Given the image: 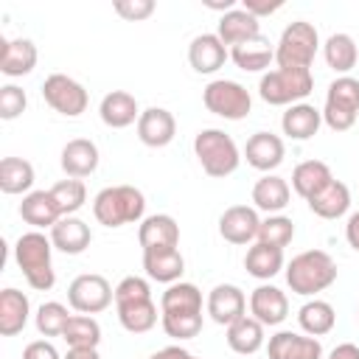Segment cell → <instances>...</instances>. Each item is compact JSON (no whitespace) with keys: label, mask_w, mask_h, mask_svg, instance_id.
<instances>
[{"label":"cell","mask_w":359,"mask_h":359,"mask_svg":"<svg viewBox=\"0 0 359 359\" xmlns=\"http://www.w3.org/2000/svg\"><path fill=\"white\" fill-rule=\"evenodd\" d=\"M50 250H53L50 236L39 233V230L22 233L14 244V261L22 269L28 286L36 289V292H48L56 283V272H53V264H50Z\"/></svg>","instance_id":"obj_1"},{"label":"cell","mask_w":359,"mask_h":359,"mask_svg":"<svg viewBox=\"0 0 359 359\" xmlns=\"http://www.w3.org/2000/svg\"><path fill=\"white\" fill-rule=\"evenodd\" d=\"M334 280H337V264L325 250L297 252L286 264V283L300 297H311V294L328 289Z\"/></svg>","instance_id":"obj_2"},{"label":"cell","mask_w":359,"mask_h":359,"mask_svg":"<svg viewBox=\"0 0 359 359\" xmlns=\"http://www.w3.org/2000/svg\"><path fill=\"white\" fill-rule=\"evenodd\" d=\"M146 196L135 185H109L95 194L93 216L104 227H123L132 222H143Z\"/></svg>","instance_id":"obj_3"},{"label":"cell","mask_w":359,"mask_h":359,"mask_svg":"<svg viewBox=\"0 0 359 359\" xmlns=\"http://www.w3.org/2000/svg\"><path fill=\"white\" fill-rule=\"evenodd\" d=\"M194 154H196L202 171L208 177H216V180L230 177L238 168V163H241V151H238L236 140L227 132H222V129H202V132H196Z\"/></svg>","instance_id":"obj_4"},{"label":"cell","mask_w":359,"mask_h":359,"mask_svg":"<svg viewBox=\"0 0 359 359\" xmlns=\"http://www.w3.org/2000/svg\"><path fill=\"white\" fill-rule=\"evenodd\" d=\"M317 48H320L317 28L306 20H294L283 28V34L275 45V62L283 70H311Z\"/></svg>","instance_id":"obj_5"},{"label":"cell","mask_w":359,"mask_h":359,"mask_svg":"<svg viewBox=\"0 0 359 359\" xmlns=\"http://www.w3.org/2000/svg\"><path fill=\"white\" fill-rule=\"evenodd\" d=\"M311 90H314L311 70H283V67H275V70L264 73L261 81H258V95L266 104H272V107L300 104Z\"/></svg>","instance_id":"obj_6"},{"label":"cell","mask_w":359,"mask_h":359,"mask_svg":"<svg viewBox=\"0 0 359 359\" xmlns=\"http://www.w3.org/2000/svg\"><path fill=\"white\" fill-rule=\"evenodd\" d=\"M359 118V79L339 76L328 84L323 123L334 132H348Z\"/></svg>","instance_id":"obj_7"},{"label":"cell","mask_w":359,"mask_h":359,"mask_svg":"<svg viewBox=\"0 0 359 359\" xmlns=\"http://www.w3.org/2000/svg\"><path fill=\"white\" fill-rule=\"evenodd\" d=\"M202 101H205L208 112H213L224 121H241L252 109V98H250L247 87H241L238 81H230V79L210 81L202 90Z\"/></svg>","instance_id":"obj_8"},{"label":"cell","mask_w":359,"mask_h":359,"mask_svg":"<svg viewBox=\"0 0 359 359\" xmlns=\"http://www.w3.org/2000/svg\"><path fill=\"white\" fill-rule=\"evenodd\" d=\"M112 300H115V289L104 275H95V272H84L73 278V283L67 286V303L79 314H98Z\"/></svg>","instance_id":"obj_9"},{"label":"cell","mask_w":359,"mask_h":359,"mask_svg":"<svg viewBox=\"0 0 359 359\" xmlns=\"http://www.w3.org/2000/svg\"><path fill=\"white\" fill-rule=\"evenodd\" d=\"M42 98H45V104L50 109H56L59 115H67V118L81 115L87 109V104H90L87 90L76 79H70L65 73H50L42 81Z\"/></svg>","instance_id":"obj_10"},{"label":"cell","mask_w":359,"mask_h":359,"mask_svg":"<svg viewBox=\"0 0 359 359\" xmlns=\"http://www.w3.org/2000/svg\"><path fill=\"white\" fill-rule=\"evenodd\" d=\"M258 210L250 205H230L219 216V236L230 244H250L252 238H258Z\"/></svg>","instance_id":"obj_11"},{"label":"cell","mask_w":359,"mask_h":359,"mask_svg":"<svg viewBox=\"0 0 359 359\" xmlns=\"http://www.w3.org/2000/svg\"><path fill=\"white\" fill-rule=\"evenodd\" d=\"M208 314L219 325H230L247 314V297L236 283H216L208 294Z\"/></svg>","instance_id":"obj_12"},{"label":"cell","mask_w":359,"mask_h":359,"mask_svg":"<svg viewBox=\"0 0 359 359\" xmlns=\"http://www.w3.org/2000/svg\"><path fill=\"white\" fill-rule=\"evenodd\" d=\"M174 135H177V121H174V115L168 109L149 107V109L140 112V118H137V137H140L143 146L163 149V146H168L174 140Z\"/></svg>","instance_id":"obj_13"},{"label":"cell","mask_w":359,"mask_h":359,"mask_svg":"<svg viewBox=\"0 0 359 359\" xmlns=\"http://www.w3.org/2000/svg\"><path fill=\"white\" fill-rule=\"evenodd\" d=\"M250 317H255L261 325H280L289 317L286 294L272 283L255 286L250 294Z\"/></svg>","instance_id":"obj_14"},{"label":"cell","mask_w":359,"mask_h":359,"mask_svg":"<svg viewBox=\"0 0 359 359\" xmlns=\"http://www.w3.org/2000/svg\"><path fill=\"white\" fill-rule=\"evenodd\" d=\"M266 356L269 359H323V345L317 337L278 331L266 342Z\"/></svg>","instance_id":"obj_15"},{"label":"cell","mask_w":359,"mask_h":359,"mask_svg":"<svg viewBox=\"0 0 359 359\" xmlns=\"http://www.w3.org/2000/svg\"><path fill=\"white\" fill-rule=\"evenodd\" d=\"M227 56H230V50H227V45L216 34H199L188 45V62H191V67L196 73H205V76H210L219 67H224Z\"/></svg>","instance_id":"obj_16"},{"label":"cell","mask_w":359,"mask_h":359,"mask_svg":"<svg viewBox=\"0 0 359 359\" xmlns=\"http://www.w3.org/2000/svg\"><path fill=\"white\" fill-rule=\"evenodd\" d=\"M36 45L31 39H3L0 42V73L8 79L28 76L36 67Z\"/></svg>","instance_id":"obj_17"},{"label":"cell","mask_w":359,"mask_h":359,"mask_svg":"<svg viewBox=\"0 0 359 359\" xmlns=\"http://www.w3.org/2000/svg\"><path fill=\"white\" fill-rule=\"evenodd\" d=\"M244 157H247V163H250L252 168L269 174L272 168H278V165L283 163L286 146H283V140H280L278 135H272V132H255V135H250V140H247V146H244Z\"/></svg>","instance_id":"obj_18"},{"label":"cell","mask_w":359,"mask_h":359,"mask_svg":"<svg viewBox=\"0 0 359 359\" xmlns=\"http://www.w3.org/2000/svg\"><path fill=\"white\" fill-rule=\"evenodd\" d=\"M98 146L87 137H73L62 146V171L73 180H81V177H90L95 168H98Z\"/></svg>","instance_id":"obj_19"},{"label":"cell","mask_w":359,"mask_h":359,"mask_svg":"<svg viewBox=\"0 0 359 359\" xmlns=\"http://www.w3.org/2000/svg\"><path fill=\"white\" fill-rule=\"evenodd\" d=\"M50 241H53V250L65 252V255H79L90 247L93 241V233H90V224L79 216H62L53 227H50Z\"/></svg>","instance_id":"obj_20"},{"label":"cell","mask_w":359,"mask_h":359,"mask_svg":"<svg viewBox=\"0 0 359 359\" xmlns=\"http://www.w3.org/2000/svg\"><path fill=\"white\" fill-rule=\"evenodd\" d=\"M143 269L157 283H177L185 272V258L177 247H160V250H143Z\"/></svg>","instance_id":"obj_21"},{"label":"cell","mask_w":359,"mask_h":359,"mask_svg":"<svg viewBox=\"0 0 359 359\" xmlns=\"http://www.w3.org/2000/svg\"><path fill=\"white\" fill-rule=\"evenodd\" d=\"M137 241L143 250H160V247H177L180 244V224L168 213L146 216L137 227Z\"/></svg>","instance_id":"obj_22"},{"label":"cell","mask_w":359,"mask_h":359,"mask_svg":"<svg viewBox=\"0 0 359 359\" xmlns=\"http://www.w3.org/2000/svg\"><path fill=\"white\" fill-rule=\"evenodd\" d=\"M98 115L101 121L109 126V129H126L132 123H137L140 118V109H137V101L132 93L126 90H112L101 98V107H98Z\"/></svg>","instance_id":"obj_23"},{"label":"cell","mask_w":359,"mask_h":359,"mask_svg":"<svg viewBox=\"0 0 359 359\" xmlns=\"http://www.w3.org/2000/svg\"><path fill=\"white\" fill-rule=\"evenodd\" d=\"M280 126H283V135H289L292 140H309L323 126V109H317L306 101L292 104V107H286V112L280 118Z\"/></svg>","instance_id":"obj_24"},{"label":"cell","mask_w":359,"mask_h":359,"mask_svg":"<svg viewBox=\"0 0 359 359\" xmlns=\"http://www.w3.org/2000/svg\"><path fill=\"white\" fill-rule=\"evenodd\" d=\"M230 59L236 62L238 70L258 73V70H266L275 62V48H272V42L264 34H258V36H252V39L230 48Z\"/></svg>","instance_id":"obj_25"},{"label":"cell","mask_w":359,"mask_h":359,"mask_svg":"<svg viewBox=\"0 0 359 359\" xmlns=\"http://www.w3.org/2000/svg\"><path fill=\"white\" fill-rule=\"evenodd\" d=\"M20 216L25 224L42 230V227H53L59 219H62V210L59 205L53 202L50 191H31L22 196L20 202Z\"/></svg>","instance_id":"obj_26"},{"label":"cell","mask_w":359,"mask_h":359,"mask_svg":"<svg viewBox=\"0 0 359 359\" xmlns=\"http://www.w3.org/2000/svg\"><path fill=\"white\" fill-rule=\"evenodd\" d=\"M258 34H261V22H258L252 14H247L241 6H236V8L227 11V14H222L219 28H216V36H219L224 45H230V48H236V45H241V42L258 36Z\"/></svg>","instance_id":"obj_27"},{"label":"cell","mask_w":359,"mask_h":359,"mask_svg":"<svg viewBox=\"0 0 359 359\" xmlns=\"http://www.w3.org/2000/svg\"><path fill=\"white\" fill-rule=\"evenodd\" d=\"M28 314H31V303L20 289L8 286L0 292V334L3 337L20 334L28 323Z\"/></svg>","instance_id":"obj_28"},{"label":"cell","mask_w":359,"mask_h":359,"mask_svg":"<svg viewBox=\"0 0 359 359\" xmlns=\"http://www.w3.org/2000/svg\"><path fill=\"white\" fill-rule=\"evenodd\" d=\"M306 202H309L311 213H317L320 219H339L351 208V191H348V185L342 180H331L323 191H317Z\"/></svg>","instance_id":"obj_29"},{"label":"cell","mask_w":359,"mask_h":359,"mask_svg":"<svg viewBox=\"0 0 359 359\" xmlns=\"http://www.w3.org/2000/svg\"><path fill=\"white\" fill-rule=\"evenodd\" d=\"M289 196H292L289 182L283 177H278V174H264L252 185V202H255V208L258 210H266L269 216L280 213L289 205Z\"/></svg>","instance_id":"obj_30"},{"label":"cell","mask_w":359,"mask_h":359,"mask_svg":"<svg viewBox=\"0 0 359 359\" xmlns=\"http://www.w3.org/2000/svg\"><path fill=\"white\" fill-rule=\"evenodd\" d=\"M264 325L255 320V317H238L236 323L227 325V345L230 351L241 353V356H252L264 348Z\"/></svg>","instance_id":"obj_31"},{"label":"cell","mask_w":359,"mask_h":359,"mask_svg":"<svg viewBox=\"0 0 359 359\" xmlns=\"http://www.w3.org/2000/svg\"><path fill=\"white\" fill-rule=\"evenodd\" d=\"M334 180L331 168L323 160H303L294 165L292 171V188L294 194H300L303 199H311L317 191H323L328 182Z\"/></svg>","instance_id":"obj_32"},{"label":"cell","mask_w":359,"mask_h":359,"mask_svg":"<svg viewBox=\"0 0 359 359\" xmlns=\"http://www.w3.org/2000/svg\"><path fill=\"white\" fill-rule=\"evenodd\" d=\"M118 309V320L129 334H146L157 325V303L151 297L143 300H126V303H115Z\"/></svg>","instance_id":"obj_33"},{"label":"cell","mask_w":359,"mask_h":359,"mask_svg":"<svg viewBox=\"0 0 359 359\" xmlns=\"http://www.w3.org/2000/svg\"><path fill=\"white\" fill-rule=\"evenodd\" d=\"M244 269L258 280H269L283 269V250L255 241L244 255Z\"/></svg>","instance_id":"obj_34"},{"label":"cell","mask_w":359,"mask_h":359,"mask_svg":"<svg viewBox=\"0 0 359 359\" xmlns=\"http://www.w3.org/2000/svg\"><path fill=\"white\" fill-rule=\"evenodd\" d=\"M323 56H325V65L331 70L348 76V70H353L359 62V48H356L351 34H331L323 45Z\"/></svg>","instance_id":"obj_35"},{"label":"cell","mask_w":359,"mask_h":359,"mask_svg":"<svg viewBox=\"0 0 359 359\" xmlns=\"http://www.w3.org/2000/svg\"><path fill=\"white\" fill-rule=\"evenodd\" d=\"M297 323H300V328H303L309 337H325V334L334 328V323H337V311H334L331 303L314 297V300H309V303L300 306Z\"/></svg>","instance_id":"obj_36"},{"label":"cell","mask_w":359,"mask_h":359,"mask_svg":"<svg viewBox=\"0 0 359 359\" xmlns=\"http://www.w3.org/2000/svg\"><path fill=\"white\" fill-rule=\"evenodd\" d=\"M34 185V165L22 157H3L0 160V191L3 194H31Z\"/></svg>","instance_id":"obj_37"},{"label":"cell","mask_w":359,"mask_h":359,"mask_svg":"<svg viewBox=\"0 0 359 359\" xmlns=\"http://www.w3.org/2000/svg\"><path fill=\"white\" fill-rule=\"evenodd\" d=\"M180 311H202V292L188 280L171 283L160 297V314H180Z\"/></svg>","instance_id":"obj_38"},{"label":"cell","mask_w":359,"mask_h":359,"mask_svg":"<svg viewBox=\"0 0 359 359\" xmlns=\"http://www.w3.org/2000/svg\"><path fill=\"white\" fill-rule=\"evenodd\" d=\"M62 339L67 342V348H98L101 325L90 314H73L62 331Z\"/></svg>","instance_id":"obj_39"},{"label":"cell","mask_w":359,"mask_h":359,"mask_svg":"<svg viewBox=\"0 0 359 359\" xmlns=\"http://www.w3.org/2000/svg\"><path fill=\"white\" fill-rule=\"evenodd\" d=\"M50 196H53V202L59 205L62 216H73V213L87 202V188H84L81 180L67 177V180H59V182L50 188Z\"/></svg>","instance_id":"obj_40"},{"label":"cell","mask_w":359,"mask_h":359,"mask_svg":"<svg viewBox=\"0 0 359 359\" xmlns=\"http://www.w3.org/2000/svg\"><path fill=\"white\" fill-rule=\"evenodd\" d=\"M292 238H294V222L289 216H280V213L266 216L261 222V227H258V241L261 244H269V247H280L283 250L286 244H292Z\"/></svg>","instance_id":"obj_41"},{"label":"cell","mask_w":359,"mask_h":359,"mask_svg":"<svg viewBox=\"0 0 359 359\" xmlns=\"http://www.w3.org/2000/svg\"><path fill=\"white\" fill-rule=\"evenodd\" d=\"M163 331L171 339H194L202 331V311H180V314H160Z\"/></svg>","instance_id":"obj_42"},{"label":"cell","mask_w":359,"mask_h":359,"mask_svg":"<svg viewBox=\"0 0 359 359\" xmlns=\"http://www.w3.org/2000/svg\"><path fill=\"white\" fill-rule=\"evenodd\" d=\"M73 314H67V309L59 303V300H48L36 309V331L42 337H62L67 320Z\"/></svg>","instance_id":"obj_43"},{"label":"cell","mask_w":359,"mask_h":359,"mask_svg":"<svg viewBox=\"0 0 359 359\" xmlns=\"http://www.w3.org/2000/svg\"><path fill=\"white\" fill-rule=\"evenodd\" d=\"M25 107H28V95H25L22 87H17V84L0 87V118H3V121L20 118V115L25 112Z\"/></svg>","instance_id":"obj_44"},{"label":"cell","mask_w":359,"mask_h":359,"mask_svg":"<svg viewBox=\"0 0 359 359\" xmlns=\"http://www.w3.org/2000/svg\"><path fill=\"white\" fill-rule=\"evenodd\" d=\"M151 297V286L146 278L137 275H126L118 286H115V303H126V300H143Z\"/></svg>","instance_id":"obj_45"},{"label":"cell","mask_w":359,"mask_h":359,"mask_svg":"<svg viewBox=\"0 0 359 359\" xmlns=\"http://www.w3.org/2000/svg\"><path fill=\"white\" fill-rule=\"evenodd\" d=\"M112 8L126 22H140V20L154 14V0H115Z\"/></svg>","instance_id":"obj_46"},{"label":"cell","mask_w":359,"mask_h":359,"mask_svg":"<svg viewBox=\"0 0 359 359\" xmlns=\"http://www.w3.org/2000/svg\"><path fill=\"white\" fill-rule=\"evenodd\" d=\"M22 359H65V356H59V351H56L53 342H48V339H34V342L25 345Z\"/></svg>","instance_id":"obj_47"},{"label":"cell","mask_w":359,"mask_h":359,"mask_svg":"<svg viewBox=\"0 0 359 359\" xmlns=\"http://www.w3.org/2000/svg\"><path fill=\"white\" fill-rule=\"evenodd\" d=\"M241 8L247 11V14H252L255 20H261V17H266V14H275V11H280L283 8V0H241Z\"/></svg>","instance_id":"obj_48"},{"label":"cell","mask_w":359,"mask_h":359,"mask_svg":"<svg viewBox=\"0 0 359 359\" xmlns=\"http://www.w3.org/2000/svg\"><path fill=\"white\" fill-rule=\"evenodd\" d=\"M345 238H348V244H351V247L359 252V210L348 216V224H345Z\"/></svg>","instance_id":"obj_49"},{"label":"cell","mask_w":359,"mask_h":359,"mask_svg":"<svg viewBox=\"0 0 359 359\" xmlns=\"http://www.w3.org/2000/svg\"><path fill=\"white\" fill-rule=\"evenodd\" d=\"M328 359H359V345L342 342V345H337V348L328 353Z\"/></svg>","instance_id":"obj_50"},{"label":"cell","mask_w":359,"mask_h":359,"mask_svg":"<svg viewBox=\"0 0 359 359\" xmlns=\"http://www.w3.org/2000/svg\"><path fill=\"white\" fill-rule=\"evenodd\" d=\"M185 356H188V351H185V348H180V345H168V348L154 351L149 359H185Z\"/></svg>","instance_id":"obj_51"},{"label":"cell","mask_w":359,"mask_h":359,"mask_svg":"<svg viewBox=\"0 0 359 359\" xmlns=\"http://www.w3.org/2000/svg\"><path fill=\"white\" fill-rule=\"evenodd\" d=\"M65 359H101L98 348H67Z\"/></svg>","instance_id":"obj_52"},{"label":"cell","mask_w":359,"mask_h":359,"mask_svg":"<svg viewBox=\"0 0 359 359\" xmlns=\"http://www.w3.org/2000/svg\"><path fill=\"white\" fill-rule=\"evenodd\" d=\"M185 359H199V356H194V353H188V356H185Z\"/></svg>","instance_id":"obj_53"},{"label":"cell","mask_w":359,"mask_h":359,"mask_svg":"<svg viewBox=\"0 0 359 359\" xmlns=\"http://www.w3.org/2000/svg\"><path fill=\"white\" fill-rule=\"evenodd\" d=\"M356 314H359V309H356Z\"/></svg>","instance_id":"obj_54"}]
</instances>
